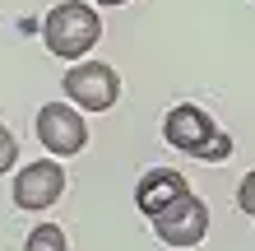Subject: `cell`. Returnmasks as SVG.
<instances>
[{"label":"cell","instance_id":"6da1fadb","mask_svg":"<svg viewBox=\"0 0 255 251\" xmlns=\"http://www.w3.org/2000/svg\"><path fill=\"white\" fill-rule=\"evenodd\" d=\"M162 140H167L172 149L200 158V163H223V158L232 154V140L223 135L214 126V116L204 107H195V102H176V107L162 116Z\"/></svg>","mask_w":255,"mask_h":251},{"label":"cell","instance_id":"7a4b0ae2","mask_svg":"<svg viewBox=\"0 0 255 251\" xmlns=\"http://www.w3.org/2000/svg\"><path fill=\"white\" fill-rule=\"evenodd\" d=\"M98 37H102V19L84 0H61V5L42 19V42H47V51L61 56V61H84V56L98 47Z\"/></svg>","mask_w":255,"mask_h":251},{"label":"cell","instance_id":"3957f363","mask_svg":"<svg viewBox=\"0 0 255 251\" xmlns=\"http://www.w3.org/2000/svg\"><path fill=\"white\" fill-rule=\"evenodd\" d=\"M61 88L79 112H107L121 98V75L112 65H102V61H88V65H70Z\"/></svg>","mask_w":255,"mask_h":251},{"label":"cell","instance_id":"277c9868","mask_svg":"<svg viewBox=\"0 0 255 251\" xmlns=\"http://www.w3.org/2000/svg\"><path fill=\"white\" fill-rule=\"evenodd\" d=\"M33 126H37V140H42V149L51 158H74V154H84V144H88L84 112L70 107V102H47Z\"/></svg>","mask_w":255,"mask_h":251},{"label":"cell","instance_id":"5b68a950","mask_svg":"<svg viewBox=\"0 0 255 251\" xmlns=\"http://www.w3.org/2000/svg\"><path fill=\"white\" fill-rule=\"evenodd\" d=\"M148 224H153V233H158L167 247L186 251V247H200V242H204V233H209V205L195 196V191H186L176 205H167V210L153 214Z\"/></svg>","mask_w":255,"mask_h":251},{"label":"cell","instance_id":"8992f818","mask_svg":"<svg viewBox=\"0 0 255 251\" xmlns=\"http://www.w3.org/2000/svg\"><path fill=\"white\" fill-rule=\"evenodd\" d=\"M65 196V168L56 158H37V163H23L19 177H14V205L28 214L51 210L56 200Z\"/></svg>","mask_w":255,"mask_h":251},{"label":"cell","instance_id":"52a82bcc","mask_svg":"<svg viewBox=\"0 0 255 251\" xmlns=\"http://www.w3.org/2000/svg\"><path fill=\"white\" fill-rule=\"evenodd\" d=\"M186 191H190V186H186V177L176 172V168H148V172L139 177V186H134V205L153 219V214L167 210V205H176Z\"/></svg>","mask_w":255,"mask_h":251},{"label":"cell","instance_id":"ba28073f","mask_svg":"<svg viewBox=\"0 0 255 251\" xmlns=\"http://www.w3.org/2000/svg\"><path fill=\"white\" fill-rule=\"evenodd\" d=\"M23 251H70V242H65V228H61V224H37L33 233H28Z\"/></svg>","mask_w":255,"mask_h":251},{"label":"cell","instance_id":"9c48e42d","mask_svg":"<svg viewBox=\"0 0 255 251\" xmlns=\"http://www.w3.org/2000/svg\"><path fill=\"white\" fill-rule=\"evenodd\" d=\"M14 163H19V140L9 135V126L0 121V177L14 172Z\"/></svg>","mask_w":255,"mask_h":251},{"label":"cell","instance_id":"30bf717a","mask_svg":"<svg viewBox=\"0 0 255 251\" xmlns=\"http://www.w3.org/2000/svg\"><path fill=\"white\" fill-rule=\"evenodd\" d=\"M237 205H242V214H255V172L242 177V186H237Z\"/></svg>","mask_w":255,"mask_h":251},{"label":"cell","instance_id":"8fae6325","mask_svg":"<svg viewBox=\"0 0 255 251\" xmlns=\"http://www.w3.org/2000/svg\"><path fill=\"white\" fill-rule=\"evenodd\" d=\"M98 5H126V0H98Z\"/></svg>","mask_w":255,"mask_h":251}]
</instances>
